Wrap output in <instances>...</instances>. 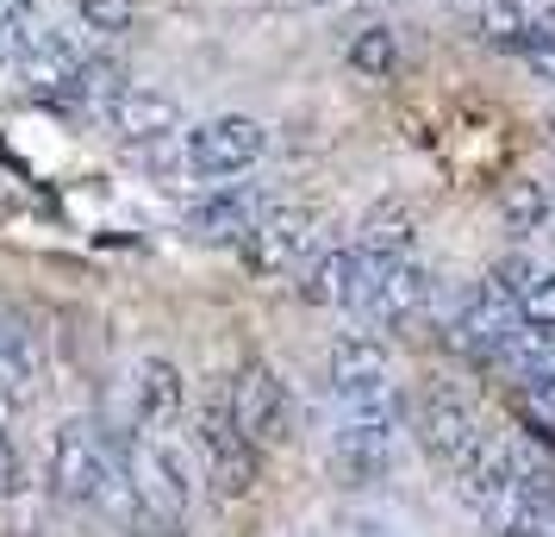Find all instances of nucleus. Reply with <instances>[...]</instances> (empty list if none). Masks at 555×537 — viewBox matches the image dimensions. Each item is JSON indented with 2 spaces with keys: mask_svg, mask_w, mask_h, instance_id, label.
Returning a JSON list of instances; mask_svg holds the SVG:
<instances>
[{
  "mask_svg": "<svg viewBox=\"0 0 555 537\" xmlns=\"http://www.w3.org/2000/svg\"><path fill=\"white\" fill-rule=\"evenodd\" d=\"M525 325H555V269H543V276H537V287H530L525 294Z\"/></svg>",
  "mask_w": 555,
  "mask_h": 537,
  "instance_id": "obj_22",
  "label": "nucleus"
},
{
  "mask_svg": "<svg viewBox=\"0 0 555 537\" xmlns=\"http://www.w3.org/2000/svg\"><path fill=\"white\" fill-rule=\"evenodd\" d=\"M194 444H201V469L212 494L219 500H244L256 494V475H262V462H256V444L237 432V407H231V382H219L212 394L201 400V419H194Z\"/></svg>",
  "mask_w": 555,
  "mask_h": 537,
  "instance_id": "obj_4",
  "label": "nucleus"
},
{
  "mask_svg": "<svg viewBox=\"0 0 555 537\" xmlns=\"http://www.w3.org/2000/svg\"><path fill=\"white\" fill-rule=\"evenodd\" d=\"M500 226L512 238H537L555 226V181L543 176H512L500 188Z\"/></svg>",
  "mask_w": 555,
  "mask_h": 537,
  "instance_id": "obj_16",
  "label": "nucleus"
},
{
  "mask_svg": "<svg viewBox=\"0 0 555 537\" xmlns=\"http://www.w3.org/2000/svg\"><path fill=\"white\" fill-rule=\"evenodd\" d=\"M337 537H418L412 532V519L405 512H393V507H344L337 512Z\"/></svg>",
  "mask_w": 555,
  "mask_h": 537,
  "instance_id": "obj_21",
  "label": "nucleus"
},
{
  "mask_svg": "<svg viewBox=\"0 0 555 537\" xmlns=\"http://www.w3.org/2000/svg\"><path fill=\"white\" fill-rule=\"evenodd\" d=\"M51 494L69 500V507H94L119 525H138L144 507L131 494V475H126V457H119V437H106L94 419H69L56 425L51 437Z\"/></svg>",
  "mask_w": 555,
  "mask_h": 537,
  "instance_id": "obj_1",
  "label": "nucleus"
},
{
  "mask_svg": "<svg viewBox=\"0 0 555 537\" xmlns=\"http://www.w3.org/2000/svg\"><path fill=\"white\" fill-rule=\"evenodd\" d=\"M375 276H380V263L362 251V244H331V251H319L306 263V301L325 307V312L362 319L369 294H375Z\"/></svg>",
  "mask_w": 555,
  "mask_h": 537,
  "instance_id": "obj_10",
  "label": "nucleus"
},
{
  "mask_svg": "<svg viewBox=\"0 0 555 537\" xmlns=\"http://www.w3.org/2000/svg\"><path fill=\"white\" fill-rule=\"evenodd\" d=\"M325 375H331V400H337V412L400 400V394H393V357H387L380 332H369V325H344V332L331 337Z\"/></svg>",
  "mask_w": 555,
  "mask_h": 537,
  "instance_id": "obj_6",
  "label": "nucleus"
},
{
  "mask_svg": "<svg viewBox=\"0 0 555 537\" xmlns=\"http://www.w3.org/2000/svg\"><path fill=\"white\" fill-rule=\"evenodd\" d=\"M106 126L131 144H163V138H181V101L156 81H126V94L106 106Z\"/></svg>",
  "mask_w": 555,
  "mask_h": 537,
  "instance_id": "obj_13",
  "label": "nucleus"
},
{
  "mask_svg": "<svg viewBox=\"0 0 555 537\" xmlns=\"http://www.w3.org/2000/svg\"><path fill=\"white\" fill-rule=\"evenodd\" d=\"M269 213H275L269 181H212L206 194L188 201L181 226H188V238H201V244H244Z\"/></svg>",
  "mask_w": 555,
  "mask_h": 537,
  "instance_id": "obj_7",
  "label": "nucleus"
},
{
  "mask_svg": "<svg viewBox=\"0 0 555 537\" xmlns=\"http://www.w3.org/2000/svg\"><path fill=\"white\" fill-rule=\"evenodd\" d=\"M119 457H126V475H131L138 507L181 525V512H188V500H194V457H188V444L176 437V425H169V432L119 437Z\"/></svg>",
  "mask_w": 555,
  "mask_h": 537,
  "instance_id": "obj_2",
  "label": "nucleus"
},
{
  "mask_svg": "<svg viewBox=\"0 0 555 537\" xmlns=\"http://www.w3.org/2000/svg\"><path fill=\"white\" fill-rule=\"evenodd\" d=\"M181 156H188V181H237L269 156V126L250 113H219L181 131Z\"/></svg>",
  "mask_w": 555,
  "mask_h": 537,
  "instance_id": "obj_5",
  "label": "nucleus"
},
{
  "mask_svg": "<svg viewBox=\"0 0 555 537\" xmlns=\"http://www.w3.org/2000/svg\"><path fill=\"white\" fill-rule=\"evenodd\" d=\"M76 26L101 44H119L138 31V0H76Z\"/></svg>",
  "mask_w": 555,
  "mask_h": 537,
  "instance_id": "obj_20",
  "label": "nucleus"
},
{
  "mask_svg": "<svg viewBox=\"0 0 555 537\" xmlns=\"http://www.w3.org/2000/svg\"><path fill=\"white\" fill-rule=\"evenodd\" d=\"M412 432L405 425V407L400 400H380V407H356V412H337V437H331V462L350 487H375L393 475L400 462V437Z\"/></svg>",
  "mask_w": 555,
  "mask_h": 537,
  "instance_id": "obj_3",
  "label": "nucleus"
},
{
  "mask_svg": "<svg viewBox=\"0 0 555 537\" xmlns=\"http://www.w3.org/2000/svg\"><path fill=\"white\" fill-rule=\"evenodd\" d=\"M356 244L375 256V263H393V256H412L418 251V213L405 201H380L369 219H362V231H356Z\"/></svg>",
  "mask_w": 555,
  "mask_h": 537,
  "instance_id": "obj_18",
  "label": "nucleus"
},
{
  "mask_svg": "<svg viewBox=\"0 0 555 537\" xmlns=\"http://www.w3.org/2000/svg\"><path fill=\"white\" fill-rule=\"evenodd\" d=\"M20 487V450H13V432H7V419H0V500Z\"/></svg>",
  "mask_w": 555,
  "mask_h": 537,
  "instance_id": "obj_23",
  "label": "nucleus"
},
{
  "mask_svg": "<svg viewBox=\"0 0 555 537\" xmlns=\"http://www.w3.org/2000/svg\"><path fill=\"white\" fill-rule=\"evenodd\" d=\"M344 63H350L362 81H393V69H400V31L393 26H362L350 31V44H344Z\"/></svg>",
  "mask_w": 555,
  "mask_h": 537,
  "instance_id": "obj_19",
  "label": "nucleus"
},
{
  "mask_svg": "<svg viewBox=\"0 0 555 537\" xmlns=\"http://www.w3.org/2000/svg\"><path fill=\"white\" fill-rule=\"evenodd\" d=\"M244 256H250L262 276H294V269H306L319 256V213L312 206H275L244 238Z\"/></svg>",
  "mask_w": 555,
  "mask_h": 537,
  "instance_id": "obj_12",
  "label": "nucleus"
},
{
  "mask_svg": "<svg viewBox=\"0 0 555 537\" xmlns=\"http://www.w3.org/2000/svg\"><path fill=\"white\" fill-rule=\"evenodd\" d=\"M38 382H44V357H38V337L0 312V407H26L38 400Z\"/></svg>",
  "mask_w": 555,
  "mask_h": 537,
  "instance_id": "obj_15",
  "label": "nucleus"
},
{
  "mask_svg": "<svg viewBox=\"0 0 555 537\" xmlns=\"http://www.w3.org/2000/svg\"><path fill=\"white\" fill-rule=\"evenodd\" d=\"M525 325V312H518V301L505 294L493 276L455 307V319L443 325V337H450V350L455 357H468V362H480V369H493V357L505 350V337Z\"/></svg>",
  "mask_w": 555,
  "mask_h": 537,
  "instance_id": "obj_8",
  "label": "nucleus"
},
{
  "mask_svg": "<svg viewBox=\"0 0 555 537\" xmlns=\"http://www.w3.org/2000/svg\"><path fill=\"white\" fill-rule=\"evenodd\" d=\"M475 26H480V44L518 56L537 31L550 26V13H537L530 0H480V7H475Z\"/></svg>",
  "mask_w": 555,
  "mask_h": 537,
  "instance_id": "obj_17",
  "label": "nucleus"
},
{
  "mask_svg": "<svg viewBox=\"0 0 555 537\" xmlns=\"http://www.w3.org/2000/svg\"><path fill=\"white\" fill-rule=\"evenodd\" d=\"M287 7H325V0H287Z\"/></svg>",
  "mask_w": 555,
  "mask_h": 537,
  "instance_id": "obj_24",
  "label": "nucleus"
},
{
  "mask_svg": "<svg viewBox=\"0 0 555 537\" xmlns=\"http://www.w3.org/2000/svg\"><path fill=\"white\" fill-rule=\"evenodd\" d=\"M231 407H237V432L250 437L256 450H281L294 437V394L269 362H244L231 375Z\"/></svg>",
  "mask_w": 555,
  "mask_h": 537,
  "instance_id": "obj_9",
  "label": "nucleus"
},
{
  "mask_svg": "<svg viewBox=\"0 0 555 537\" xmlns=\"http://www.w3.org/2000/svg\"><path fill=\"white\" fill-rule=\"evenodd\" d=\"M437 269L418 263V256H393V263H380L375 276V294H369V307L362 319L380 325V332H400V325H418L430 307H437Z\"/></svg>",
  "mask_w": 555,
  "mask_h": 537,
  "instance_id": "obj_11",
  "label": "nucleus"
},
{
  "mask_svg": "<svg viewBox=\"0 0 555 537\" xmlns=\"http://www.w3.org/2000/svg\"><path fill=\"white\" fill-rule=\"evenodd\" d=\"M188 407V382L169 357H144L131 369V432H169Z\"/></svg>",
  "mask_w": 555,
  "mask_h": 537,
  "instance_id": "obj_14",
  "label": "nucleus"
}]
</instances>
